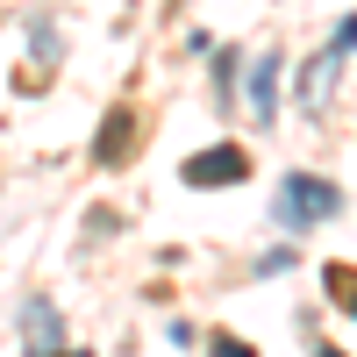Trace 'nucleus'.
<instances>
[{"mask_svg": "<svg viewBox=\"0 0 357 357\" xmlns=\"http://www.w3.org/2000/svg\"><path fill=\"white\" fill-rule=\"evenodd\" d=\"M343 207V193L329 186V178H314V172H286L279 178V207L272 215L286 222V229H314V222H329Z\"/></svg>", "mask_w": 357, "mask_h": 357, "instance_id": "f257e3e1", "label": "nucleus"}, {"mask_svg": "<svg viewBox=\"0 0 357 357\" xmlns=\"http://www.w3.org/2000/svg\"><path fill=\"white\" fill-rule=\"evenodd\" d=\"M350 50H357V15L336 22V36H329V50H321V57H307V72H301V107H307V114L329 107L336 79H343V65H350Z\"/></svg>", "mask_w": 357, "mask_h": 357, "instance_id": "f03ea898", "label": "nucleus"}, {"mask_svg": "<svg viewBox=\"0 0 357 357\" xmlns=\"http://www.w3.org/2000/svg\"><path fill=\"white\" fill-rule=\"evenodd\" d=\"M178 178H186V186H243V178H250V151L215 143V151H200V158L178 165Z\"/></svg>", "mask_w": 357, "mask_h": 357, "instance_id": "7ed1b4c3", "label": "nucleus"}, {"mask_svg": "<svg viewBox=\"0 0 357 357\" xmlns=\"http://www.w3.org/2000/svg\"><path fill=\"white\" fill-rule=\"evenodd\" d=\"M243 100H250V114H257V122H272V114H279V50H257V57H250Z\"/></svg>", "mask_w": 357, "mask_h": 357, "instance_id": "20e7f679", "label": "nucleus"}, {"mask_svg": "<svg viewBox=\"0 0 357 357\" xmlns=\"http://www.w3.org/2000/svg\"><path fill=\"white\" fill-rule=\"evenodd\" d=\"M22 321H29V357L57 350V336H65V321H57V307H50V301H36V307H29Z\"/></svg>", "mask_w": 357, "mask_h": 357, "instance_id": "39448f33", "label": "nucleus"}, {"mask_svg": "<svg viewBox=\"0 0 357 357\" xmlns=\"http://www.w3.org/2000/svg\"><path fill=\"white\" fill-rule=\"evenodd\" d=\"M122 143H129V114H107V129H100V158H107V165H114V158H129Z\"/></svg>", "mask_w": 357, "mask_h": 357, "instance_id": "423d86ee", "label": "nucleus"}, {"mask_svg": "<svg viewBox=\"0 0 357 357\" xmlns=\"http://www.w3.org/2000/svg\"><path fill=\"white\" fill-rule=\"evenodd\" d=\"M29 36H36V57H43V65H57V29H50V22H29Z\"/></svg>", "mask_w": 357, "mask_h": 357, "instance_id": "0eeeda50", "label": "nucleus"}, {"mask_svg": "<svg viewBox=\"0 0 357 357\" xmlns=\"http://www.w3.org/2000/svg\"><path fill=\"white\" fill-rule=\"evenodd\" d=\"M257 272H264V279H279V272H293V250H264V257H257Z\"/></svg>", "mask_w": 357, "mask_h": 357, "instance_id": "6e6552de", "label": "nucleus"}, {"mask_svg": "<svg viewBox=\"0 0 357 357\" xmlns=\"http://www.w3.org/2000/svg\"><path fill=\"white\" fill-rule=\"evenodd\" d=\"M215 357H257L250 343H236V336H215Z\"/></svg>", "mask_w": 357, "mask_h": 357, "instance_id": "1a4fd4ad", "label": "nucleus"}, {"mask_svg": "<svg viewBox=\"0 0 357 357\" xmlns=\"http://www.w3.org/2000/svg\"><path fill=\"white\" fill-rule=\"evenodd\" d=\"M43 357H93V350H43Z\"/></svg>", "mask_w": 357, "mask_h": 357, "instance_id": "9d476101", "label": "nucleus"}, {"mask_svg": "<svg viewBox=\"0 0 357 357\" xmlns=\"http://www.w3.org/2000/svg\"><path fill=\"white\" fill-rule=\"evenodd\" d=\"M314 357H343V350H314Z\"/></svg>", "mask_w": 357, "mask_h": 357, "instance_id": "9b49d317", "label": "nucleus"}]
</instances>
